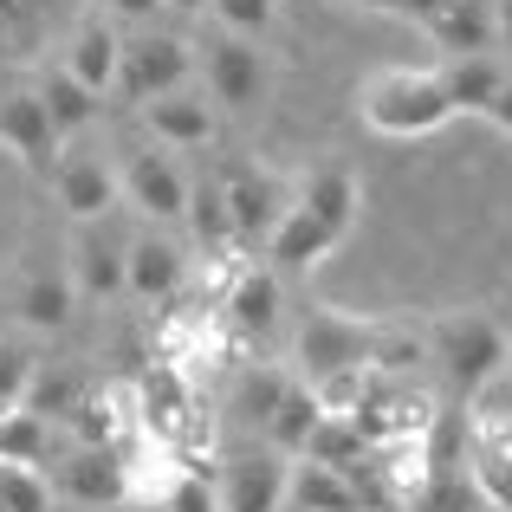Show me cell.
I'll return each mask as SVG.
<instances>
[{
    "label": "cell",
    "mask_w": 512,
    "mask_h": 512,
    "mask_svg": "<svg viewBox=\"0 0 512 512\" xmlns=\"http://www.w3.org/2000/svg\"><path fill=\"white\" fill-rule=\"evenodd\" d=\"M117 65H124V33H117V20L104 7H85L72 26V39H65V72H78L91 91H117Z\"/></svg>",
    "instance_id": "2e32d148"
},
{
    "label": "cell",
    "mask_w": 512,
    "mask_h": 512,
    "mask_svg": "<svg viewBox=\"0 0 512 512\" xmlns=\"http://www.w3.org/2000/svg\"><path fill=\"white\" fill-rule=\"evenodd\" d=\"M201 78H208V98L221 104V111H234V117H247V111H260L266 98H273V52L260 46V39H247V33H214V39H201Z\"/></svg>",
    "instance_id": "3957f363"
},
{
    "label": "cell",
    "mask_w": 512,
    "mask_h": 512,
    "mask_svg": "<svg viewBox=\"0 0 512 512\" xmlns=\"http://www.w3.org/2000/svg\"><path fill=\"white\" fill-rule=\"evenodd\" d=\"M299 201H305V208H312L338 240H350V227H357V208H363V182H357L344 163H325V169H312V175L299 182Z\"/></svg>",
    "instance_id": "cb8c5ba5"
},
{
    "label": "cell",
    "mask_w": 512,
    "mask_h": 512,
    "mask_svg": "<svg viewBox=\"0 0 512 512\" xmlns=\"http://www.w3.org/2000/svg\"><path fill=\"white\" fill-rule=\"evenodd\" d=\"M182 273H188V260H182V247H175L169 234H137L130 240V273H124V292H137L143 305H169L175 292H182Z\"/></svg>",
    "instance_id": "d6986e66"
},
{
    "label": "cell",
    "mask_w": 512,
    "mask_h": 512,
    "mask_svg": "<svg viewBox=\"0 0 512 512\" xmlns=\"http://www.w3.org/2000/svg\"><path fill=\"white\" fill-rule=\"evenodd\" d=\"M422 33L435 39L441 59H461V52H493V0H448L441 13H428Z\"/></svg>",
    "instance_id": "7402d4cb"
},
{
    "label": "cell",
    "mask_w": 512,
    "mask_h": 512,
    "mask_svg": "<svg viewBox=\"0 0 512 512\" xmlns=\"http://www.w3.org/2000/svg\"><path fill=\"white\" fill-rule=\"evenodd\" d=\"M227 325L240 344H260L279 331V273L273 266H240L227 286Z\"/></svg>",
    "instance_id": "ac0fdd59"
},
{
    "label": "cell",
    "mask_w": 512,
    "mask_h": 512,
    "mask_svg": "<svg viewBox=\"0 0 512 512\" xmlns=\"http://www.w3.org/2000/svg\"><path fill=\"white\" fill-rule=\"evenodd\" d=\"M344 7H363V13H396V20H402V0H344Z\"/></svg>",
    "instance_id": "f35d334b"
},
{
    "label": "cell",
    "mask_w": 512,
    "mask_h": 512,
    "mask_svg": "<svg viewBox=\"0 0 512 512\" xmlns=\"http://www.w3.org/2000/svg\"><path fill=\"white\" fill-rule=\"evenodd\" d=\"M33 370H39L33 350H26L20 338H0V409H20V402H26V389H33Z\"/></svg>",
    "instance_id": "d6a6232c"
},
{
    "label": "cell",
    "mask_w": 512,
    "mask_h": 512,
    "mask_svg": "<svg viewBox=\"0 0 512 512\" xmlns=\"http://www.w3.org/2000/svg\"><path fill=\"white\" fill-rule=\"evenodd\" d=\"M188 227H195V240L208 253H227V247H240V234H234V214H227V195H221V182L214 175H201V182H188V214H182Z\"/></svg>",
    "instance_id": "83f0119b"
},
{
    "label": "cell",
    "mask_w": 512,
    "mask_h": 512,
    "mask_svg": "<svg viewBox=\"0 0 512 512\" xmlns=\"http://www.w3.org/2000/svg\"><path fill=\"white\" fill-rule=\"evenodd\" d=\"M46 188L59 195V208L72 214V221H104V214L124 201V188H117V169L104 163V156H91V150H65Z\"/></svg>",
    "instance_id": "7c38bea8"
},
{
    "label": "cell",
    "mask_w": 512,
    "mask_h": 512,
    "mask_svg": "<svg viewBox=\"0 0 512 512\" xmlns=\"http://www.w3.org/2000/svg\"><path fill=\"white\" fill-rule=\"evenodd\" d=\"M78 396H85V383H78L72 370H46V363H39V370H33V389H26L20 409H33V415H46V422H59V415L72 409Z\"/></svg>",
    "instance_id": "4dcf8cb0"
},
{
    "label": "cell",
    "mask_w": 512,
    "mask_h": 512,
    "mask_svg": "<svg viewBox=\"0 0 512 512\" xmlns=\"http://www.w3.org/2000/svg\"><path fill=\"white\" fill-rule=\"evenodd\" d=\"M0 150L26 175L52 182V169H59V156H65V137H59V124H52L39 91H7V98H0Z\"/></svg>",
    "instance_id": "52a82bcc"
},
{
    "label": "cell",
    "mask_w": 512,
    "mask_h": 512,
    "mask_svg": "<svg viewBox=\"0 0 512 512\" xmlns=\"http://www.w3.org/2000/svg\"><path fill=\"white\" fill-rule=\"evenodd\" d=\"M506 363H512V325H506Z\"/></svg>",
    "instance_id": "b9f144b4"
},
{
    "label": "cell",
    "mask_w": 512,
    "mask_h": 512,
    "mask_svg": "<svg viewBox=\"0 0 512 512\" xmlns=\"http://www.w3.org/2000/svg\"><path fill=\"white\" fill-rule=\"evenodd\" d=\"M208 13L227 26V33H247V39H266L279 20V0H208Z\"/></svg>",
    "instance_id": "1f68e13d"
},
{
    "label": "cell",
    "mask_w": 512,
    "mask_h": 512,
    "mask_svg": "<svg viewBox=\"0 0 512 512\" xmlns=\"http://www.w3.org/2000/svg\"><path fill=\"white\" fill-rule=\"evenodd\" d=\"M52 500L78 506V512H117L130 506V474H124V448H72L65 441L46 467Z\"/></svg>",
    "instance_id": "277c9868"
},
{
    "label": "cell",
    "mask_w": 512,
    "mask_h": 512,
    "mask_svg": "<svg viewBox=\"0 0 512 512\" xmlns=\"http://www.w3.org/2000/svg\"><path fill=\"white\" fill-rule=\"evenodd\" d=\"M117 188H124V201L137 214H150V221H182V214H188V175H182V163H175L163 143L124 150V163H117Z\"/></svg>",
    "instance_id": "ba28073f"
},
{
    "label": "cell",
    "mask_w": 512,
    "mask_h": 512,
    "mask_svg": "<svg viewBox=\"0 0 512 512\" xmlns=\"http://www.w3.org/2000/svg\"><path fill=\"white\" fill-rule=\"evenodd\" d=\"M169 13H188V20H195V13H208V0H163Z\"/></svg>",
    "instance_id": "ab89813d"
},
{
    "label": "cell",
    "mask_w": 512,
    "mask_h": 512,
    "mask_svg": "<svg viewBox=\"0 0 512 512\" xmlns=\"http://www.w3.org/2000/svg\"><path fill=\"white\" fill-rule=\"evenodd\" d=\"M357 117L376 130V137H435V130L454 124V104L441 91V72H415V65H389V72H370L357 85Z\"/></svg>",
    "instance_id": "6da1fadb"
},
{
    "label": "cell",
    "mask_w": 512,
    "mask_h": 512,
    "mask_svg": "<svg viewBox=\"0 0 512 512\" xmlns=\"http://www.w3.org/2000/svg\"><path fill=\"white\" fill-rule=\"evenodd\" d=\"M370 357H376V325H363V318L312 312L299 325V363L312 383H325L338 370H370Z\"/></svg>",
    "instance_id": "9c48e42d"
},
{
    "label": "cell",
    "mask_w": 512,
    "mask_h": 512,
    "mask_svg": "<svg viewBox=\"0 0 512 512\" xmlns=\"http://www.w3.org/2000/svg\"><path fill=\"white\" fill-rule=\"evenodd\" d=\"M286 389H292L286 370H240L234 415H240V422H260V428H266V415L279 409V396H286Z\"/></svg>",
    "instance_id": "f546056e"
},
{
    "label": "cell",
    "mask_w": 512,
    "mask_h": 512,
    "mask_svg": "<svg viewBox=\"0 0 512 512\" xmlns=\"http://www.w3.org/2000/svg\"><path fill=\"white\" fill-rule=\"evenodd\" d=\"M26 13V0H0V20H20Z\"/></svg>",
    "instance_id": "60d3db41"
},
{
    "label": "cell",
    "mask_w": 512,
    "mask_h": 512,
    "mask_svg": "<svg viewBox=\"0 0 512 512\" xmlns=\"http://www.w3.org/2000/svg\"><path fill=\"white\" fill-rule=\"evenodd\" d=\"M318 422H325V402H318V389H312V383H292L286 396H279V409L266 415V448H273V454H292V461H299Z\"/></svg>",
    "instance_id": "4316f807"
},
{
    "label": "cell",
    "mask_w": 512,
    "mask_h": 512,
    "mask_svg": "<svg viewBox=\"0 0 512 512\" xmlns=\"http://www.w3.org/2000/svg\"><path fill=\"white\" fill-rule=\"evenodd\" d=\"M39 98H46V111H52V124H59V137H85L91 124H98V111H104V98L85 85L78 72H65V59L59 65H39Z\"/></svg>",
    "instance_id": "d4e9b609"
},
{
    "label": "cell",
    "mask_w": 512,
    "mask_h": 512,
    "mask_svg": "<svg viewBox=\"0 0 512 512\" xmlns=\"http://www.w3.org/2000/svg\"><path fill=\"white\" fill-rule=\"evenodd\" d=\"M65 435H52L46 415L33 409H0V467H39L46 474Z\"/></svg>",
    "instance_id": "484cf974"
},
{
    "label": "cell",
    "mask_w": 512,
    "mask_h": 512,
    "mask_svg": "<svg viewBox=\"0 0 512 512\" xmlns=\"http://www.w3.org/2000/svg\"><path fill=\"white\" fill-rule=\"evenodd\" d=\"M201 52L188 46L182 33H137L124 39V65H117V98L143 104V98H163V91H182L195 78Z\"/></svg>",
    "instance_id": "5b68a950"
},
{
    "label": "cell",
    "mask_w": 512,
    "mask_h": 512,
    "mask_svg": "<svg viewBox=\"0 0 512 512\" xmlns=\"http://www.w3.org/2000/svg\"><path fill=\"white\" fill-rule=\"evenodd\" d=\"M137 124L150 130V143H163V150H208V143L221 137V104H214L208 91L182 85V91H163V98H143Z\"/></svg>",
    "instance_id": "30bf717a"
},
{
    "label": "cell",
    "mask_w": 512,
    "mask_h": 512,
    "mask_svg": "<svg viewBox=\"0 0 512 512\" xmlns=\"http://www.w3.org/2000/svg\"><path fill=\"white\" fill-rule=\"evenodd\" d=\"M163 512H221V487H214V480L201 474V467H188V474L169 487Z\"/></svg>",
    "instance_id": "836d02e7"
},
{
    "label": "cell",
    "mask_w": 512,
    "mask_h": 512,
    "mask_svg": "<svg viewBox=\"0 0 512 512\" xmlns=\"http://www.w3.org/2000/svg\"><path fill=\"white\" fill-rule=\"evenodd\" d=\"M370 454V441H363V428L350 422V415H325V422L312 428V441H305L299 461H325V467H350Z\"/></svg>",
    "instance_id": "f1b7e54d"
},
{
    "label": "cell",
    "mask_w": 512,
    "mask_h": 512,
    "mask_svg": "<svg viewBox=\"0 0 512 512\" xmlns=\"http://www.w3.org/2000/svg\"><path fill=\"white\" fill-rule=\"evenodd\" d=\"M13 312H20V325H33V331H65V325H72V312H78L72 266L26 260L20 279H13Z\"/></svg>",
    "instance_id": "4fadbf2b"
},
{
    "label": "cell",
    "mask_w": 512,
    "mask_h": 512,
    "mask_svg": "<svg viewBox=\"0 0 512 512\" xmlns=\"http://www.w3.org/2000/svg\"><path fill=\"white\" fill-rule=\"evenodd\" d=\"M65 512H78V506H65Z\"/></svg>",
    "instance_id": "7bdbcfd3"
},
{
    "label": "cell",
    "mask_w": 512,
    "mask_h": 512,
    "mask_svg": "<svg viewBox=\"0 0 512 512\" xmlns=\"http://www.w3.org/2000/svg\"><path fill=\"white\" fill-rule=\"evenodd\" d=\"M72 286H78V299H117L124 292V273H130V240H117L104 221H78V234H72Z\"/></svg>",
    "instance_id": "8fae6325"
},
{
    "label": "cell",
    "mask_w": 512,
    "mask_h": 512,
    "mask_svg": "<svg viewBox=\"0 0 512 512\" xmlns=\"http://www.w3.org/2000/svg\"><path fill=\"white\" fill-rule=\"evenodd\" d=\"M338 247H344V240L331 234V227L318 221V214L305 208L299 195H292L286 221H279V227H273V240H266V253H273L279 273H312V266H318V260H331Z\"/></svg>",
    "instance_id": "ffe728a7"
},
{
    "label": "cell",
    "mask_w": 512,
    "mask_h": 512,
    "mask_svg": "<svg viewBox=\"0 0 512 512\" xmlns=\"http://www.w3.org/2000/svg\"><path fill=\"white\" fill-rule=\"evenodd\" d=\"M428 357L441 363L448 402H467V409H474L480 389L506 370V325L493 312H448V318L428 325Z\"/></svg>",
    "instance_id": "7a4b0ae2"
},
{
    "label": "cell",
    "mask_w": 512,
    "mask_h": 512,
    "mask_svg": "<svg viewBox=\"0 0 512 512\" xmlns=\"http://www.w3.org/2000/svg\"><path fill=\"white\" fill-rule=\"evenodd\" d=\"M124 422H130V396L124 389H85V396L59 415V435L72 441V448H117Z\"/></svg>",
    "instance_id": "44dd1931"
},
{
    "label": "cell",
    "mask_w": 512,
    "mask_h": 512,
    "mask_svg": "<svg viewBox=\"0 0 512 512\" xmlns=\"http://www.w3.org/2000/svg\"><path fill=\"white\" fill-rule=\"evenodd\" d=\"M441 7H448V0H402V20H415V26H422L428 13H441Z\"/></svg>",
    "instance_id": "74e56055"
},
{
    "label": "cell",
    "mask_w": 512,
    "mask_h": 512,
    "mask_svg": "<svg viewBox=\"0 0 512 512\" xmlns=\"http://www.w3.org/2000/svg\"><path fill=\"white\" fill-rule=\"evenodd\" d=\"M493 52L512 65V0H493Z\"/></svg>",
    "instance_id": "d590c367"
},
{
    "label": "cell",
    "mask_w": 512,
    "mask_h": 512,
    "mask_svg": "<svg viewBox=\"0 0 512 512\" xmlns=\"http://www.w3.org/2000/svg\"><path fill=\"white\" fill-rule=\"evenodd\" d=\"M467 480H474L480 506L512 512V415H474V435H467Z\"/></svg>",
    "instance_id": "5bb4252c"
},
{
    "label": "cell",
    "mask_w": 512,
    "mask_h": 512,
    "mask_svg": "<svg viewBox=\"0 0 512 512\" xmlns=\"http://www.w3.org/2000/svg\"><path fill=\"white\" fill-rule=\"evenodd\" d=\"M487 124H500L506 137H512V78H506V91L493 98V111H487Z\"/></svg>",
    "instance_id": "8d00e7d4"
},
{
    "label": "cell",
    "mask_w": 512,
    "mask_h": 512,
    "mask_svg": "<svg viewBox=\"0 0 512 512\" xmlns=\"http://www.w3.org/2000/svg\"><path fill=\"white\" fill-rule=\"evenodd\" d=\"M221 512H286V454L247 448L221 467Z\"/></svg>",
    "instance_id": "9a60e30c"
},
{
    "label": "cell",
    "mask_w": 512,
    "mask_h": 512,
    "mask_svg": "<svg viewBox=\"0 0 512 512\" xmlns=\"http://www.w3.org/2000/svg\"><path fill=\"white\" fill-rule=\"evenodd\" d=\"M435 72H441V91H448L454 117H487L493 98L506 91L512 65L500 59V52H461V59H441Z\"/></svg>",
    "instance_id": "e0dca14e"
},
{
    "label": "cell",
    "mask_w": 512,
    "mask_h": 512,
    "mask_svg": "<svg viewBox=\"0 0 512 512\" xmlns=\"http://www.w3.org/2000/svg\"><path fill=\"white\" fill-rule=\"evenodd\" d=\"M104 13H111L117 26H150L156 13H163V0H104Z\"/></svg>",
    "instance_id": "e575fe53"
},
{
    "label": "cell",
    "mask_w": 512,
    "mask_h": 512,
    "mask_svg": "<svg viewBox=\"0 0 512 512\" xmlns=\"http://www.w3.org/2000/svg\"><path fill=\"white\" fill-rule=\"evenodd\" d=\"M286 512H363V500H357L344 467L292 461L286 467Z\"/></svg>",
    "instance_id": "603a6c76"
},
{
    "label": "cell",
    "mask_w": 512,
    "mask_h": 512,
    "mask_svg": "<svg viewBox=\"0 0 512 512\" xmlns=\"http://www.w3.org/2000/svg\"><path fill=\"white\" fill-rule=\"evenodd\" d=\"M214 182H221V195H227V214H234V234L247 240V247H260V240H273V227L286 221V208H292V195L299 188H286L273 169H260V163H221L214 169Z\"/></svg>",
    "instance_id": "8992f818"
}]
</instances>
